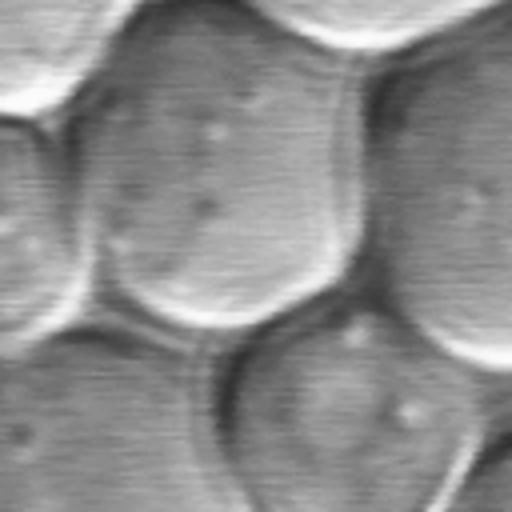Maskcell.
<instances>
[{
	"label": "cell",
	"instance_id": "6da1fadb",
	"mask_svg": "<svg viewBox=\"0 0 512 512\" xmlns=\"http://www.w3.org/2000/svg\"><path fill=\"white\" fill-rule=\"evenodd\" d=\"M356 68L240 0H148L60 112L96 280L136 316L248 336L364 256Z\"/></svg>",
	"mask_w": 512,
	"mask_h": 512
},
{
	"label": "cell",
	"instance_id": "7a4b0ae2",
	"mask_svg": "<svg viewBox=\"0 0 512 512\" xmlns=\"http://www.w3.org/2000/svg\"><path fill=\"white\" fill-rule=\"evenodd\" d=\"M460 360L384 296H320L244 336L212 412L248 512H448L484 456Z\"/></svg>",
	"mask_w": 512,
	"mask_h": 512
},
{
	"label": "cell",
	"instance_id": "3957f363",
	"mask_svg": "<svg viewBox=\"0 0 512 512\" xmlns=\"http://www.w3.org/2000/svg\"><path fill=\"white\" fill-rule=\"evenodd\" d=\"M364 256L452 360L512 376V8L396 60L368 96Z\"/></svg>",
	"mask_w": 512,
	"mask_h": 512
},
{
	"label": "cell",
	"instance_id": "277c9868",
	"mask_svg": "<svg viewBox=\"0 0 512 512\" xmlns=\"http://www.w3.org/2000/svg\"><path fill=\"white\" fill-rule=\"evenodd\" d=\"M0 512H248L212 384L136 332L68 328L0 360Z\"/></svg>",
	"mask_w": 512,
	"mask_h": 512
},
{
	"label": "cell",
	"instance_id": "5b68a950",
	"mask_svg": "<svg viewBox=\"0 0 512 512\" xmlns=\"http://www.w3.org/2000/svg\"><path fill=\"white\" fill-rule=\"evenodd\" d=\"M92 288L96 256L60 128L0 112V360L76 328Z\"/></svg>",
	"mask_w": 512,
	"mask_h": 512
},
{
	"label": "cell",
	"instance_id": "8992f818",
	"mask_svg": "<svg viewBox=\"0 0 512 512\" xmlns=\"http://www.w3.org/2000/svg\"><path fill=\"white\" fill-rule=\"evenodd\" d=\"M148 0H0V112L60 116Z\"/></svg>",
	"mask_w": 512,
	"mask_h": 512
},
{
	"label": "cell",
	"instance_id": "52a82bcc",
	"mask_svg": "<svg viewBox=\"0 0 512 512\" xmlns=\"http://www.w3.org/2000/svg\"><path fill=\"white\" fill-rule=\"evenodd\" d=\"M296 40L344 60H404L496 12L508 0H240Z\"/></svg>",
	"mask_w": 512,
	"mask_h": 512
},
{
	"label": "cell",
	"instance_id": "ba28073f",
	"mask_svg": "<svg viewBox=\"0 0 512 512\" xmlns=\"http://www.w3.org/2000/svg\"><path fill=\"white\" fill-rule=\"evenodd\" d=\"M448 512H512V436L484 448L464 492Z\"/></svg>",
	"mask_w": 512,
	"mask_h": 512
}]
</instances>
